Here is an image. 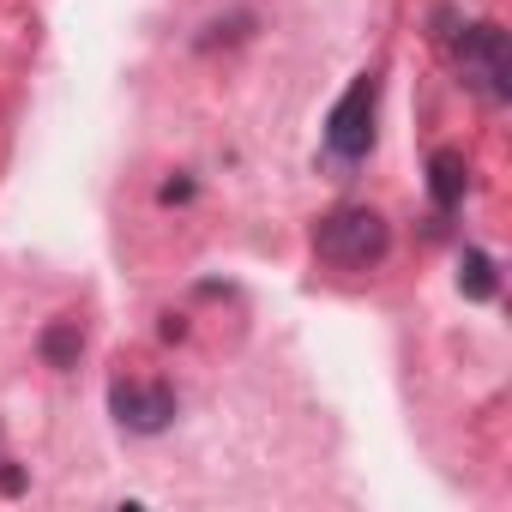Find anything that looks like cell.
Wrapping results in <instances>:
<instances>
[{
  "instance_id": "6da1fadb",
  "label": "cell",
  "mask_w": 512,
  "mask_h": 512,
  "mask_svg": "<svg viewBox=\"0 0 512 512\" xmlns=\"http://www.w3.org/2000/svg\"><path fill=\"white\" fill-rule=\"evenodd\" d=\"M434 43L446 49L464 91H476L482 103H512V49H506L500 25H464L452 7H440L434 13Z\"/></svg>"
},
{
  "instance_id": "7a4b0ae2",
  "label": "cell",
  "mask_w": 512,
  "mask_h": 512,
  "mask_svg": "<svg viewBox=\"0 0 512 512\" xmlns=\"http://www.w3.org/2000/svg\"><path fill=\"white\" fill-rule=\"evenodd\" d=\"M386 247H392V223L374 211V205H338L314 223V253L326 266L338 272H368L386 260Z\"/></svg>"
},
{
  "instance_id": "3957f363",
  "label": "cell",
  "mask_w": 512,
  "mask_h": 512,
  "mask_svg": "<svg viewBox=\"0 0 512 512\" xmlns=\"http://www.w3.org/2000/svg\"><path fill=\"white\" fill-rule=\"evenodd\" d=\"M374 109H380V79L362 73L326 115V151L338 163H362L374 151Z\"/></svg>"
},
{
  "instance_id": "277c9868",
  "label": "cell",
  "mask_w": 512,
  "mask_h": 512,
  "mask_svg": "<svg viewBox=\"0 0 512 512\" xmlns=\"http://www.w3.org/2000/svg\"><path fill=\"white\" fill-rule=\"evenodd\" d=\"M109 410L127 434H163L175 422V392L163 380H115L109 386Z\"/></svg>"
},
{
  "instance_id": "5b68a950",
  "label": "cell",
  "mask_w": 512,
  "mask_h": 512,
  "mask_svg": "<svg viewBox=\"0 0 512 512\" xmlns=\"http://www.w3.org/2000/svg\"><path fill=\"white\" fill-rule=\"evenodd\" d=\"M464 187H470L464 151H434V157H428V193H434V205H440V211H458V205H464Z\"/></svg>"
},
{
  "instance_id": "8992f818",
  "label": "cell",
  "mask_w": 512,
  "mask_h": 512,
  "mask_svg": "<svg viewBox=\"0 0 512 512\" xmlns=\"http://www.w3.org/2000/svg\"><path fill=\"white\" fill-rule=\"evenodd\" d=\"M458 290H464L470 302H494L500 278H494V260H488L482 247H464V260H458Z\"/></svg>"
},
{
  "instance_id": "52a82bcc",
  "label": "cell",
  "mask_w": 512,
  "mask_h": 512,
  "mask_svg": "<svg viewBox=\"0 0 512 512\" xmlns=\"http://www.w3.org/2000/svg\"><path fill=\"white\" fill-rule=\"evenodd\" d=\"M79 350H85L79 320H55V326L43 332V362H49V368H73V362H79Z\"/></svg>"
}]
</instances>
